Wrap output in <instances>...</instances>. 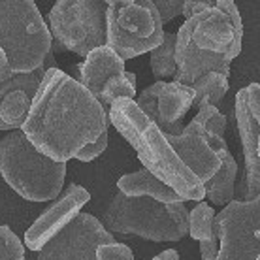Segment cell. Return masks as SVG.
Segmentation results:
<instances>
[{
	"label": "cell",
	"instance_id": "cell-31",
	"mask_svg": "<svg viewBox=\"0 0 260 260\" xmlns=\"http://www.w3.org/2000/svg\"><path fill=\"white\" fill-rule=\"evenodd\" d=\"M200 243V256L204 260H215L217 253H219V240H204L198 241Z\"/></svg>",
	"mask_w": 260,
	"mask_h": 260
},
{
	"label": "cell",
	"instance_id": "cell-2",
	"mask_svg": "<svg viewBox=\"0 0 260 260\" xmlns=\"http://www.w3.org/2000/svg\"><path fill=\"white\" fill-rule=\"evenodd\" d=\"M110 124L117 128L119 134L136 149L140 162L162 179L166 185L179 192L187 200H204V185L190 172L172 145L166 134L143 113L132 98H117L108 110Z\"/></svg>",
	"mask_w": 260,
	"mask_h": 260
},
{
	"label": "cell",
	"instance_id": "cell-9",
	"mask_svg": "<svg viewBox=\"0 0 260 260\" xmlns=\"http://www.w3.org/2000/svg\"><path fill=\"white\" fill-rule=\"evenodd\" d=\"M113 232L91 213H78L36 251L40 260H91L98 245L113 241Z\"/></svg>",
	"mask_w": 260,
	"mask_h": 260
},
{
	"label": "cell",
	"instance_id": "cell-1",
	"mask_svg": "<svg viewBox=\"0 0 260 260\" xmlns=\"http://www.w3.org/2000/svg\"><path fill=\"white\" fill-rule=\"evenodd\" d=\"M108 126V111L92 92L55 66L40 81L21 130L44 155L68 162Z\"/></svg>",
	"mask_w": 260,
	"mask_h": 260
},
{
	"label": "cell",
	"instance_id": "cell-15",
	"mask_svg": "<svg viewBox=\"0 0 260 260\" xmlns=\"http://www.w3.org/2000/svg\"><path fill=\"white\" fill-rule=\"evenodd\" d=\"M89 198H91L89 190L83 189L81 185H78V183L68 185L64 192L57 198H53L55 202L26 230L25 247H28L30 251H38L49 238H53L66 222L70 221L74 215L81 211V208L89 202Z\"/></svg>",
	"mask_w": 260,
	"mask_h": 260
},
{
	"label": "cell",
	"instance_id": "cell-30",
	"mask_svg": "<svg viewBox=\"0 0 260 260\" xmlns=\"http://www.w3.org/2000/svg\"><path fill=\"white\" fill-rule=\"evenodd\" d=\"M215 4H217V0H185L181 15L187 19V17H190L192 13L200 12V10H204V8L215 6Z\"/></svg>",
	"mask_w": 260,
	"mask_h": 260
},
{
	"label": "cell",
	"instance_id": "cell-6",
	"mask_svg": "<svg viewBox=\"0 0 260 260\" xmlns=\"http://www.w3.org/2000/svg\"><path fill=\"white\" fill-rule=\"evenodd\" d=\"M164 38V23L151 0L111 2L106 12V46L123 60L149 53Z\"/></svg>",
	"mask_w": 260,
	"mask_h": 260
},
{
	"label": "cell",
	"instance_id": "cell-28",
	"mask_svg": "<svg viewBox=\"0 0 260 260\" xmlns=\"http://www.w3.org/2000/svg\"><path fill=\"white\" fill-rule=\"evenodd\" d=\"M108 142H110V136H108V130H104L100 136L94 140V142H89L87 145H83L81 149L76 153L74 158H78L81 162H91L96 156H100L108 147Z\"/></svg>",
	"mask_w": 260,
	"mask_h": 260
},
{
	"label": "cell",
	"instance_id": "cell-5",
	"mask_svg": "<svg viewBox=\"0 0 260 260\" xmlns=\"http://www.w3.org/2000/svg\"><path fill=\"white\" fill-rule=\"evenodd\" d=\"M51 42L49 26L34 0H0V49L12 72L38 68Z\"/></svg>",
	"mask_w": 260,
	"mask_h": 260
},
{
	"label": "cell",
	"instance_id": "cell-3",
	"mask_svg": "<svg viewBox=\"0 0 260 260\" xmlns=\"http://www.w3.org/2000/svg\"><path fill=\"white\" fill-rule=\"evenodd\" d=\"M0 174L21 198L51 202L62 192L66 162L44 155L23 130L15 128L0 140Z\"/></svg>",
	"mask_w": 260,
	"mask_h": 260
},
{
	"label": "cell",
	"instance_id": "cell-13",
	"mask_svg": "<svg viewBox=\"0 0 260 260\" xmlns=\"http://www.w3.org/2000/svg\"><path fill=\"white\" fill-rule=\"evenodd\" d=\"M217 138L222 136L206 134L192 123L185 124L179 134H166V140L176 151V155L202 183L208 181L221 166V156L217 153Z\"/></svg>",
	"mask_w": 260,
	"mask_h": 260
},
{
	"label": "cell",
	"instance_id": "cell-7",
	"mask_svg": "<svg viewBox=\"0 0 260 260\" xmlns=\"http://www.w3.org/2000/svg\"><path fill=\"white\" fill-rule=\"evenodd\" d=\"M104 0H57L47 15L51 47L85 57L94 47L106 44Z\"/></svg>",
	"mask_w": 260,
	"mask_h": 260
},
{
	"label": "cell",
	"instance_id": "cell-32",
	"mask_svg": "<svg viewBox=\"0 0 260 260\" xmlns=\"http://www.w3.org/2000/svg\"><path fill=\"white\" fill-rule=\"evenodd\" d=\"M12 74L13 72H12V68H10V62H8V59H6V53L0 49V85L4 83Z\"/></svg>",
	"mask_w": 260,
	"mask_h": 260
},
{
	"label": "cell",
	"instance_id": "cell-27",
	"mask_svg": "<svg viewBox=\"0 0 260 260\" xmlns=\"http://www.w3.org/2000/svg\"><path fill=\"white\" fill-rule=\"evenodd\" d=\"M94 258L96 260H132L134 258V253L128 245L124 243H117V241H108V243H102L98 245L96 251H94Z\"/></svg>",
	"mask_w": 260,
	"mask_h": 260
},
{
	"label": "cell",
	"instance_id": "cell-4",
	"mask_svg": "<svg viewBox=\"0 0 260 260\" xmlns=\"http://www.w3.org/2000/svg\"><path fill=\"white\" fill-rule=\"evenodd\" d=\"M185 202H160L151 196H132L119 190L102 213L110 232L138 236L149 241H179L189 234Z\"/></svg>",
	"mask_w": 260,
	"mask_h": 260
},
{
	"label": "cell",
	"instance_id": "cell-25",
	"mask_svg": "<svg viewBox=\"0 0 260 260\" xmlns=\"http://www.w3.org/2000/svg\"><path fill=\"white\" fill-rule=\"evenodd\" d=\"M215 6L221 8L222 12L230 17V21L234 23V34H236L234 44L230 46V49H228V53H226V59L232 62V60H234L236 57L241 53V47H243V21H241L240 10H238L234 0H217V4H215Z\"/></svg>",
	"mask_w": 260,
	"mask_h": 260
},
{
	"label": "cell",
	"instance_id": "cell-16",
	"mask_svg": "<svg viewBox=\"0 0 260 260\" xmlns=\"http://www.w3.org/2000/svg\"><path fill=\"white\" fill-rule=\"evenodd\" d=\"M211 70L230 76V60H226V57L219 53L198 49L190 42L176 34V74L172 79L189 85L198 76Z\"/></svg>",
	"mask_w": 260,
	"mask_h": 260
},
{
	"label": "cell",
	"instance_id": "cell-21",
	"mask_svg": "<svg viewBox=\"0 0 260 260\" xmlns=\"http://www.w3.org/2000/svg\"><path fill=\"white\" fill-rule=\"evenodd\" d=\"M151 70L156 79H172L176 74V34L164 32L162 42L151 49Z\"/></svg>",
	"mask_w": 260,
	"mask_h": 260
},
{
	"label": "cell",
	"instance_id": "cell-11",
	"mask_svg": "<svg viewBox=\"0 0 260 260\" xmlns=\"http://www.w3.org/2000/svg\"><path fill=\"white\" fill-rule=\"evenodd\" d=\"M194 91L190 85L179 81L158 79L147 89L136 94L138 108L162 130L164 134H179L183 130V117L192 108Z\"/></svg>",
	"mask_w": 260,
	"mask_h": 260
},
{
	"label": "cell",
	"instance_id": "cell-8",
	"mask_svg": "<svg viewBox=\"0 0 260 260\" xmlns=\"http://www.w3.org/2000/svg\"><path fill=\"white\" fill-rule=\"evenodd\" d=\"M219 253L215 260L260 258V196L230 200L213 217Z\"/></svg>",
	"mask_w": 260,
	"mask_h": 260
},
{
	"label": "cell",
	"instance_id": "cell-14",
	"mask_svg": "<svg viewBox=\"0 0 260 260\" xmlns=\"http://www.w3.org/2000/svg\"><path fill=\"white\" fill-rule=\"evenodd\" d=\"M46 70L47 66L42 62L30 72H13L0 85V130H15L23 126Z\"/></svg>",
	"mask_w": 260,
	"mask_h": 260
},
{
	"label": "cell",
	"instance_id": "cell-22",
	"mask_svg": "<svg viewBox=\"0 0 260 260\" xmlns=\"http://www.w3.org/2000/svg\"><path fill=\"white\" fill-rule=\"evenodd\" d=\"M136 94V76L132 72L124 70L123 74H117V76H113L111 79L106 81V85L98 92L96 100L108 111L113 100H117V98H132L134 100Z\"/></svg>",
	"mask_w": 260,
	"mask_h": 260
},
{
	"label": "cell",
	"instance_id": "cell-10",
	"mask_svg": "<svg viewBox=\"0 0 260 260\" xmlns=\"http://www.w3.org/2000/svg\"><path fill=\"white\" fill-rule=\"evenodd\" d=\"M236 123L245 156V181L240 200L260 196V85L251 83L236 94Z\"/></svg>",
	"mask_w": 260,
	"mask_h": 260
},
{
	"label": "cell",
	"instance_id": "cell-34",
	"mask_svg": "<svg viewBox=\"0 0 260 260\" xmlns=\"http://www.w3.org/2000/svg\"><path fill=\"white\" fill-rule=\"evenodd\" d=\"M104 2H108V4H111V2H128V0H104Z\"/></svg>",
	"mask_w": 260,
	"mask_h": 260
},
{
	"label": "cell",
	"instance_id": "cell-17",
	"mask_svg": "<svg viewBox=\"0 0 260 260\" xmlns=\"http://www.w3.org/2000/svg\"><path fill=\"white\" fill-rule=\"evenodd\" d=\"M83 62L76 68L78 70V81L87 91L92 92L96 98L100 89L117 74L124 72V60L113 51L110 46H98L83 57Z\"/></svg>",
	"mask_w": 260,
	"mask_h": 260
},
{
	"label": "cell",
	"instance_id": "cell-18",
	"mask_svg": "<svg viewBox=\"0 0 260 260\" xmlns=\"http://www.w3.org/2000/svg\"><path fill=\"white\" fill-rule=\"evenodd\" d=\"M217 153L221 156V166L208 181H204V198H209L213 206H224L236 198V176L238 162L228 151L224 138H217Z\"/></svg>",
	"mask_w": 260,
	"mask_h": 260
},
{
	"label": "cell",
	"instance_id": "cell-23",
	"mask_svg": "<svg viewBox=\"0 0 260 260\" xmlns=\"http://www.w3.org/2000/svg\"><path fill=\"white\" fill-rule=\"evenodd\" d=\"M213 217L215 211L213 208L206 204V202H198L194 209L189 211V234L192 240L196 241H204V240H215L217 234H215V226H213ZM219 240V238H217Z\"/></svg>",
	"mask_w": 260,
	"mask_h": 260
},
{
	"label": "cell",
	"instance_id": "cell-26",
	"mask_svg": "<svg viewBox=\"0 0 260 260\" xmlns=\"http://www.w3.org/2000/svg\"><path fill=\"white\" fill-rule=\"evenodd\" d=\"M0 258H6V260L25 258V243H21L17 234L10 226H6V224L0 226Z\"/></svg>",
	"mask_w": 260,
	"mask_h": 260
},
{
	"label": "cell",
	"instance_id": "cell-19",
	"mask_svg": "<svg viewBox=\"0 0 260 260\" xmlns=\"http://www.w3.org/2000/svg\"><path fill=\"white\" fill-rule=\"evenodd\" d=\"M117 187L124 194L151 196V198L160 202H185V198L179 192H176L162 179H158L155 174H151L145 166L134 174H126V176L119 177Z\"/></svg>",
	"mask_w": 260,
	"mask_h": 260
},
{
	"label": "cell",
	"instance_id": "cell-29",
	"mask_svg": "<svg viewBox=\"0 0 260 260\" xmlns=\"http://www.w3.org/2000/svg\"><path fill=\"white\" fill-rule=\"evenodd\" d=\"M151 2L155 4L162 23H168V21L179 17L183 13V4H185V0H151Z\"/></svg>",
	"mask_w": 260,
	"mask_h": 260
},
{
	"label": "cell",
	"instance_id": "cell-33",
	"mask_svg": "<svg viewBox=\"0 0 260 260\" xmlns=\"http://www.w3.org/2000/svg\"><path fill=\"white\" fill-rule=\"evenodd\" d=\"M177 260L179 258V253H177L176 249H166V251H162V253H158L155 256V260Z\"/></svg>",
	"mask_w": 260,
	"mask_h": 260
},
{
	"label": "cell",
	"instance_id": "cell-24",
	"mask_svg": "<svg viewBox=\"0 0 260 260\" xmlns=\"http://www.w3.org/2000/svg\"><path fill=\"white\" fill-rule=\"evenodd\" d=\"M198 113L190 123L204 130L206 134H215V136L224 138V130H226V117L222 115L221 111L217 110V106L213 102H209L208 98H200L198 104L194 106Z\"/></svg>",
	"mask_w": 260,
	"mask_h": 260
},
{
	"label": "cell",
	"instance_id": "cell-20",
	"mask_svg": "<svg viewBox=\"0 0 260 260\" xmlns=\"http://www.w3.org/2000/svg\"><path fill=\"white\" fill-rule=\"evenodd\" d=\"M190 87L194 91V100H192V108L198 104L200 98H208L209 102H213L215 106L221 102L224 94L228 92V76L222 72L211 70L202 74L194 81H190Z\"/></svg>",
	"mask_w": 260,
	"mask_h": 260
},
{
	"label": "cell",
	"instance_id": "cell-12",
	"mask_svg": "<svg viewBox=\"0 0 260 260\" xmlns=\"http://www.w3.org/2000/svg\"><path fill=\"white\" fill-rule=\"evenodd\" d=\"M177 36L185 38L198 49L226 57L230 46L234 44L236 34L234 23L226 13L221 8L209 6L187 17L185 23L179 26Z\"/></svg>",
	"mask_w": 260,
	"mask_h": 260
}]
</instances>
